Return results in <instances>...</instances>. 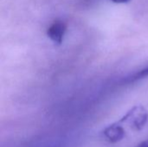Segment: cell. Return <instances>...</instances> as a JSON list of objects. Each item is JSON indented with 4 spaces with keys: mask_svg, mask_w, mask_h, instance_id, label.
Wrapping results in <instances>:
<instances>
[{
    "mask_svg": "<svg viewBox=\"0 0 148 147\" xmlns=\"http://www.w3.org/2000/svg\"><path fill=\"white\" fill-rule=\"evenodd\" d=\"M118 121L123 126H128L134 131H140L147 123V110L141 105L135 106Z\"/></svg>",
    "mask_w": 148,
    "mask_h": 147,
    "instance_id": "cell-1",
    "label": "cell"
},
{
    "mask_svg": "<svg viewBox=\"0 0 148 147\" xmlns=\"http://www.w3.org/2000/svg\"><path fill=\"white\" fill-rule=\"evenodd\" d=\"M102 135L106 141L114 144L121 141L126 137V129L122 124L116 121L107 126L103 130Z\"/></svg>",
    "mask_w": 148,
    "mask_h": 147,
    "instance_id": "cell-2",
    "label": "cell"
},
{
    "mask_svg": "<svg viewBox=\"0 0 148 147\" xmlns=\"http://www.w3.org/2000/svg\"><path fill=\"white\" fill-rule=\"evenodd\" d=\"M66 30L67 24L62 20H56L48 28L47 36L53 42L60 45L63 41Z\"/></svg>",
    "mask_w": 148,
    "mask_h": 147,
    "instance_id": "cell-3",
    "label": "cell"
},
{
    "mask_svg": "<svg viewBox=\"0 0 148 147\" xmlns=\"http://www.w3.org/2000/svg\"><path fill=\"white\" fill-rule=\"evenodd\" d=\"M148 77V67L133 74L131 76H128L127 77L125 80H124V82L126 83H132V82H135L137 81H140V80H142V79H145Z\"/></svg>",
    "mask_w": 148,
    "mask_h": 147,
    "instance_id": "cell-4",
    "label": "cell"
},
{
    "mask_svg": "<svg viewBox=\"0 0 148 147\" xmlns=\"http://www.w3.org/2000/svg\"><path fill=\"white\" fill-rule=\"evenodd\" d=\"M112 1L116 3H128L130 0H112Z\"/></svg>",
    "mask_w": 148,
    "mask_h": 147,
    "instance_id": "cell-5",
    "label": "cell"
},
{
    "mask_svg": "<svg viewBox=\"0 0 148 147\" xmlns=\"http://www.w3.org/2000/svg\"><path fill=\"white\" fill-rule=\"evenodd\" d=\"M137 147H148V139L143 141V142H141Z\"/></svg>",
    "mask_w": 148,
    "mask_h": 147,
    "instance_id": "cell-6",
    "label": "cell"
}]
</instances>
